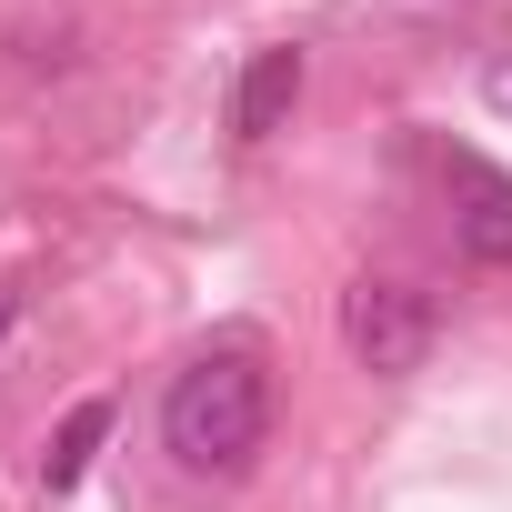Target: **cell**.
I'll return each instance as SVG.
<instances>
[{
    "label": "cell",
    "instance_id": "1",
    "mask_svg": "<svg viewBox=\"0 0 512 512\" xmlns=\"http://www.w3.org/2000/svg\"><path fill=\"white\" fill-rule=\"evenodd\" d=\"M262 432H272V372H262L251 342H211L191 372H171V392H161V442H171L181 472L231 482V472H251Z\"/></svg>",
    "mask_w": 512,
    "mask_h": 512
},
{
    "label": "cell",
    "instance_id": "2",
    "mask_svg": "<svg viewBox=\"0 0 512 512\" xmlns=\"http://www.w3.org/2000/svg\"><path fill=\"white\" fill-rule=\"evenodd\" d=\"M342 342H352V362H362L372 382H402V372H422V352H432V302H422L412 282H392V272H362V282L342 292Z\"/></svg>",
    "mask_w": 512,
    "mask_h": 512
},
{
    "label": "cell",
    "instance_id": "3",
    "mask_svg": "<svg viewBox=\"0 0 512 512\" xmlns=\"http://www.w3.org/2000/svg\"><path fill=\"white\" fill-rule=\"evenodd\" d=\"M452 241L472 251V262H512V171L492 161H452Z\"/></svg>",
    "mask_w": 512,
    "mask_h": 512
},
{
    "label": "cell",
    "instance_id": "4",
    "mask_svg": "<svg viewBox=\"0 0 512 512\" xmlns=\"http://www.w3.org/2000/svg\"><path fill=\"white\" fill-rule=\"evenodd\" d=\"M302 51L292 41H272V51H251V71H241V91H231V131L241 141H272L282 121H292V101H302Z\"/></svg>",
    "mask_w": 512,
    "mask_h": 512
},
{
    "label": "cell",
    "instance_id": "5",
    "mask_svg": "<svg viewBox=\"0 0 512 512\" xmlns=\"http://www.w3.org/2000/svg\"><path fill=\"white\" fill-rule=\"evenodd\" d=\"M101 432H111V402H71V422H61V432H51V452H41V482H51V492H71V482L91 472Z\"/></svg>",
    "mask_w": 512,
    "mask_h": 512
},
{
    "label": "cell",
    "instance_id": "6",
    "mask_svg": "<svg viewBox=\"0 0 512 512\" xmlns=\"http://www.w3.org/2000/svg\"><path fill=\"white\" fill-rule=\"evenodd\" d=\"M482 91H492V111H512V61H492V71H482Z\"/></svg>",
    "mask_w": 512,
    "mask_h": 512
}]
</instances>
